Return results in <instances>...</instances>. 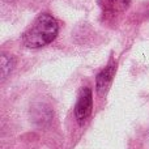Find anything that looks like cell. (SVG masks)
I'll return each mask as SVG.
<instances>
[{
    "label": "cell",
    "mask_w": 149,
    "mask_h": 149,
    "mask_svg": "<svg viewBox=\"0 0 149 149\" xmlns=\"http://www.w3.org/2000/svg\"><path fill=\"white\" fill-rule=\"evenodd\" d=\"M113 1L115 3V4H122V5H123V7H124V5H127V4H128V1H130V0H113Z\"/></svg>",
    "instance_id": "5"
},
{
    "label": "cell",
    "mask_w": 149,
    "mask_h": 149,
    "mask_svg": "<svg viewBox=\"0 0 149 149\" xmlns=\"http://www.w3.org/2000/svg\"><path fill=\"white\" fill-rule=\"evenodd\" d=\"M93 109V94L92 90L89 88H84L80 93L79 101H77L76 106H74V116H76L77 122L80 124H82L89 115L92 114Z\"/></svg>",
    "instance_id": "2"
},
{
    "label": "cell",
    "mask_w": 149,
    "mask_h": 149,
    "mask_svg": "<svg viewBox=\"0 0 149 149\" xmlns=\"http://www.w3.org/2000/svg\"><path fill=\"white\" fill-rule=\"evenodd\" d=\"M115 64H109V67L106 70H103L102 72L97 76V80H95V85H97V93L98 95H105L106 92L109 90V86L111 85V81H113L114 73H115Z\"/></svg>",
    "instance_id": "3"
},
{
    "label": "cell",
    "mask_w": 149,
    "mask_h": 149,
    "mask_svg": "<svg viewBox=\"0 0 149 149\" xmlns=\"http://www.w3.org/2000/svg\"><path fill=\"white\" fill-rule=\"evenodd\" d=\"M59 26L52 16L43 13L38 16L33 24L24 33L22 42L26 47L39 49L51 43L58 36Z\"/></svg>",
    "instance_id": "1"
},
{
    "label": "cell",
    "mask_w": 149,
    "mask_h": 149,
    "mask_svg": "<svg viewBox=\"0 0 149 149\" xmlns=\"http://www.w3.org/2000/svg\"><path fill=\"white\" fill-rule=\"evenodd\" d=\"M12 71V62L7 55H3L1 56V76L3 80H5V77L8 76V73H10Z\"/></svg>",
    "instance_id": "4"
}]
</instances>
